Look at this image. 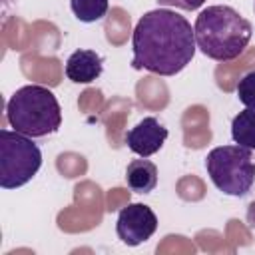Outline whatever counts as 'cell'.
Listing matches in <instances>:
<instances>
[{"label":"cell","instance_id":"cell-4","mask_svg":"<svg viewBox=\"0 0 255 255\" xmlns=\"http://www.w3.org/2000/svg\"><path fill=\"white\" fill-rule=\"evenodd\" d=\"M205 169L211 183L225 195L243 197L255 183L253 149L239 143L213 147L205 157Z\"/></svg>","mask_w":255,"mask_h":255},{"label":"cell","instance_id":"cell-11","mask_svg":"<svg viewBox=\"0 0 255 255\" xmlns=\"http://www.w3.org/2000/svg\"><path fill=\"white\" fill-rule=\"evenodd\" d=\"M108 0H70V8L80 22L92 24L108 14Z\"/></svg>","mask_w":255,"mask_h":255},{"label":"cell","instance_id":"cell-2","mask_svg":"<svg viewBox=\"0 0 255 255\" xmlns=\"http://www.w3.org/2000/svg\"><path fill=\"white\" fill-rule=\"evenodd\" d=\"M193 34L201 54L217 62H231L247 48L253 28L235 8L215 4L197 14Z\"/></svg>","mask_w":255,"mask_h":255},{"label":"cell","instance_id":"cell-5","mask_svg":"<svg viewBox=\"0 0 255 255\" xmlns=\"http://www.w3.org/2000/svg\"><path fill=\"white\" fill-rule=\"evenodd\" d=\"M42 167V151L32 137L16 129H0V185L16 189L26 185Z\"/></svg>","mask_w":255,"mask_h":255},{"label":"cell","instance_id":"cell-6","mask_svg":"<svg viewBox=\"0 0 255 255\" xmlns=\"http://www.w3.org/2000/svg\"><path fill=\"white\" fill-rule=\"evenodd\" d=\"M157 229V217L149 205L143 203H128L122 207L116 219V233L128 247L141 245L147 241Z\"/></svg>","mask_w":255,"mask_h":255},{"label":"cell","instance_id":"cell-3","mask_svg":"<svg viewBox=\"0 0 255 255\" xmlns=\"http://www.w3.org/2000/svg\"><path fill=\"white\" fill-rule=\"evenodd\" d=\"M6 120L12 129L28 137H46L62 126V108L52 90L28 84L18 88L6 104Z\"/></svg>","mask_w":255,"mask_h":255},{"label":"cell","instance_id":"cell-12","mask_svg":"<svg viewBox=\"0 0 255 255\" xmlns=\"http://www.w3.org/2000/svg\"><path fill=\"white\" fill-rule=\"evenodd\" d=\"M237 98L245 108L255 110V70L247 72L237 82Z\"/></svg>","mask_w":255,"mask_h":255},{"label":"cell","instance_id":"cell-14","mask_svg":"<svg viewBox=\"0 0 255 255\" xmlns=\"http://www.w3.org/2000/svg\"><path fill=\"white\" fill-rule=\"evenodd\" d=\"M253 10H255V2H253Z\"/></svg>","mask_w":255,"mask_h":255},{"label":"cell","instance_id":"cell-9","mask_svg":"<svg viewBox=\"0 0 255 255\" xmlns=\"http://www.w3.org/2000/svg\"><path fill=\"white\" fill-rule=\"evenodd\" d=\"M126 183L135 193H151L157 185V167L153 161L141 157L131 159L126 167Z\"/></svg>","mask_w":255,"mask_h":255},{"label":"cell","instance_id":"cell-7","mask_svg":"<svg viewBox=\"0 0 255 255\" xmlns=\"http://www.w3.org/2000/svg\"><path fill=\"white\" fill-rule=\"evenodd\" d=\"M167 139V128L153 116L143 118L126 133V145L139 157L157 153Z\"/></svg>","mask_w":255,"mask_h":255},{"label":"cell","instance_id":"cell-1","mask_svg":"<svg viewBox=\"0 0 255 255\" xmlns=\"http://www.w3.org/2000/svg\"><path fill=\"white\" fill-rule=\"evenodd\" d=\"M131 48L133 70L175 76L193 60L197 44L187 18L169 8H157L145 12L135 24Z\"/></svg>","mask_w":255,"mask_h":255},{"label":"cell","instance_id":"cell-10","mask_svg":"<svg viewBox=\"0 0 255 255\" xmlns=\"http://www.w3.org/2000/svg\"><path fill=\"white\" fill-rule=\"evenodd\" d=\"M231 137L235 143L255 149V110L245 108L231 122Z\"/></svg>","mask_w":255,"mask_h":255},{"label":"cell","instance_id":"cell-13","mask_svg":"<svg viewBox=\"0 0 255 255\" xmlns=\"http://www.w3.org/2000/svg\"><path fill=\"white\" fill-rule=\"evenodd\" d=\"M159 6L179 8V10H197L205 4V0H157Z\"/></svg>","mask_w":255,"mask_h":255},{"label":"cell","instance_id":"cell-8","mask_svg":"<svg viewBox=\"0 0 255 255\" xmlns=\"http://www.w3.org/2000/svg\"><path fill=\"white\" fill-rule=\"evenodd\" d=\"M104 70V58L94 50H76L66 60V76L74 84H92Z\"/></svg>","mask_w":255,"mask_h":255}]
</instances>
